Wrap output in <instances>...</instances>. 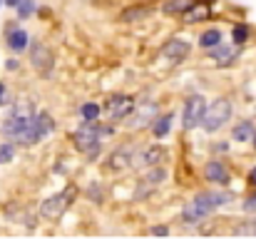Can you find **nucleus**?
Wrapping results in <instances>:
<instances>
[{"mask_svg":"<svg viewBox=\"0 0 256 239\" xmlns=\"http://www.w3.org/2000/svg\"><path fill=\"white\" fill-rule=\"evenodd\" d=\"M162 179H164V169H157L150 174V182H162Z\"/></svg>","mask_w":256,"mask_h":239,"instance_id":"26","label":"nucleus"},{"mask_svg":"<svg viewBox=\"0 0 256 239\" xmlns=\"http://www.w3.org/2000/svg\"><path fill=\"white\" fill-rule=\"evenodd\" d=\"M32 65H35V70H40V73H48V70L52 68V55H50V50H48L45 45H35V48H32Z\"/></svg>","mask_w":256,"mask_h":239,"instance_id":"5","label":"nucleus"},{"mask_svg":"<svg viewBox=\"0 0 256 239\" xmlns=\"http://www.w3.org/2000/svg\"><path fill=\"white\" fill-rule=\"evenodd\" d=\"M97 117H100V107H97L94 102L82 105V120H85V122H94Z\"/></svg>","mask_w":256,"mask_h":239,"instance_id":"20","label":"nucleus"},{"mask_svg":"<svg viewBox=\"0 0 256 239\" xmlns=\"http://www.w3.org/2000/svg\"><path fill=\"white\" fill-rule=\"evenodd\" d=\"M152 234H157V237H167V234H170V229H167V227H154V229H152Z\"/></svg>","mask_w":256,"mask_h":239,"instance_id":"28","label":"nucleus"},{"mask_svg":"<svg viewBox=\"0 0 256 239\" xmlns=\"http://www.w3.org/2000/svg\"><path fill=\"white\" fill-rule=\"evenodd\" d=\"M78 194V189L75 187H68L62 194H55V197H50V199H45V204H42V217H50V219H55V217H60L65 209H68V204L72 202V197Z\"/></svg>","mask_w":256,"mask_h":239,"instance_id":"3","label":"nucleus"},{"mask_svg":"<svg viewBox=\"0 0 256 239\" xmlns=\"http://www.w3.org/2000/svg\"><path fill=\"white\" fill-rule=\"evenodd\" d=\"M229 117H232V105H229V100H216L212 107H206L202 125H204L206 132H216V130H222V127L229 122Z\"/></svg>","mask_w":256,"mask_h":239,"instance_id":"2","label":"nucleus"},{"mask_svg":"<svg viewBox=\"0 0 256 239\" xmlns=\"http://www.w3.org/2000/svg\"><path fill=\"white\" fill-rule=\"evenodd\" d=\"M206 15H209V8H206V5H192L186 13H182L184 23H199V20H204Z\"/></svg>","mask_w":256,"mask_h":239,"instance_id":"13","label":"nucleus"},{"mask_svg":"<svg viewBox=\"0 0 256 239\" xmlns=\"http://www.w3.org/2000/svg\"><path fill=\"white\" fill-rule=\"evenodd\" d=\"M204 172H206L209 182H216V184H226L229 182V172H226V167L222 162H209Z\"/></svg>","mask_w":256,"mask_h":239,"instance_id":"7","label":"nucleus"},{"mask_svg":"<svg viewBox=\"0 0 256 239\" xmlns=\"http://www.w3.org/2000/svg\"><path fill=\"white\" fill-rule=\"evenodd\" d=\"M18 10H20V15H22V18H28V15L35 10V5H32V0H22V3L18 5Z\"/></svg>","mask_w":256,"mask_h":239,"instance_id":"23","label":"nucleus"},{"mask_svg":"<svg viewBox=\"0 0 256 239\" xmlns=\"http://www.w3.org/2000/svg\"><path fill=\"white\" fill-rule=\"evenodd\" d=\"M170 127H172V117L164 115V117H160V120L154 122V135H157V137H164V135L170 132Z\"/></svg>","mask_w":256,"mask_h":239,"instance_id":"19","label":"nucleus"},{"mask_svg":"<svg viewBox=\"0 0 256 239\" xmlns=\"http://www.w3.org/2000/svg\"><path fill=\"white\" fill-rule=\"evenodd\" d=\"M246 38H249V30H246L244 25H236V28H234V40H236V43L242 45V43H244Z\"/></svg>","mask_w":256,"mask_h":239,"instance_id":"22","label":"nucleus"},{"mask_svg":"<svg viewBox=\"0 0 256 239\" xmlns=\"http://www.w3.org/2000/svg\"><path fill=\"white\" fill-rule=\"evenodd\" d=\"M107 110H110L112 117H124V115L132 110V100H130V97H112V100L107 102Z\"/></svg>","mask_w":256,"mask_h":239,"instance_id":"8","label":"nucleus"},{"mask_svg":"<svg viewBox=\"0 0 256 239\" xmlns=\"http://www.w3.org/2000/svg\"><path fill=\"white\" fill-rule=\"evenodd\" d=\"M162 53H164V58H170V60H182V58L189 53V43H186V40H179V38H176V40H170Z\"/></svg>","mask_w":256,"mask_h":239,"instance_id":"6","label":"nucleus"},{"mask_svg":"<svg viewBox=\"0 0 256 239\" xmlns=\"http://www.w3.org/2000/svg\"><path fill=\"white\" fill-rule=\"evenodd\" d=\"M244 209H246V212H256V194H252V197H249V202L244 204Z\"/></svg>","mask_w":256,"mask_h":239,"instance_id":"27","label":"nucleus"},{"mask_svg":"<svg viewBox=\"0 0 256 239\" xmlns=\"http://www.w3.org/2000/svg\"><path fill=\"white\" fill-rule=\"evenodd\" d=\"M97 142V127H92V122H87V127H82L78 132V145L85 147V150H92Z\"/></svg>","mask_w":256,"mask_h":239,"instance_id":"9","label":"nucleus"},{"mask_svg":"<svg viewBox=\"0 0 256 239\" xmlns=\"http://www.w3.org/2000/svg\"><path fill=\"white\" fill-rule=\"evenodd\" d=\"M236 234H256V222L254 224H244V227H239Z\"/></svg>","mask_w":256,"mask_h":239,"instance_id":"25","label":"nucleus"},{"mask_svg":"<svg viewBox=\"0 0 256 239\" xmlns=\"http://www.w3.org/2000/svg\"><path fill=\"white\" fill-rule=\"evenodd\" d=\"M30 122H32L30 117H25V115H22V117H20V115H15V117H10V120L5 122V127H2V130H5L8 135H15V137H18V135H20Z\"/></svg>","mask_w":256,"mask_h":239,"instance_id":"10","label":"nucleus"},{"mask_svg":"<svg viewBox=\"0 0 256 239\" xmlns=\"http://www.w3.org/2000/svg\"><path fill=\"white\" fill-rule=\"evenodd\" d=\"M22 0H5V5H10V8H18Z\"/></svg>","mask_w":256,"mask_h":239,"instance_id":"30","label":"nucleus"},{"mask_svg":"<svg viewBox=\"0 0 256 239\" xmlns=\"http://www.w3.org/2000/svg\"><path fill=\"white\" fill-rule=\"evenodd\" d=\"M224 202H229V197H226V194H209V192H204V194H199L192 204H186V207H184L182 219H184L186 224H196V222H202L212 209H216V207H219V204H224Z\"/></svg>","mask_w":256,"mask_h":239,"instance_id":"1","label":"nucleus"},{"mask_svg":"<svg viewBox=\"0 0 256 239\" xmlns=\"http://www.w3.org/2000/svg\"><path fill=\"white\" fill-rule=\"evenodd\" d=\"M212 58L226 65V63H232V60L236 58V50H234V48H216V50L212 53Z\"/></svg>","mask_w":256,"mask_h":239,"instance_id":"18","label":"nucleus"},{"mask_svg":"<svg viewBox=\"0 0 256 239\" xmlns=\"http://www.w3.org/2000/svg\"><path fill=\"white\" fill-rule=\"evenodd\" d=\"M130 164V152L127 150H122V152H114L112 155V162H110V167L112 169H120V167H127Z\"/></svg>","mask_w":256,"mask_h":239,"instance_id":"21","label":"nucleus"},{"mask_svg":"<svg viewBox=\"0 0 256 239\" xmlns=\"http://www.w3.org/2000/svg\"><path fill=\"white\" fill-rule=\"evenodd\" d=\"M8 45H10V50L20 53V50L28 45V33H25V30H12V33L8 35Z\"/></svg>","mask_w":256,"mask_h":239,"instance_id":"14","label":"nucleus"},{"mask_svg":"<svg viewBox=\"0 0 256 239\" xmlns=\"http://www.w3.org/2000/svg\"><path fill=\"white\" fill-rule=\"evenodd\" d=\"M199 43H202V48H216V45H222V33L219 30H206V33H202Z\"/></svg>","mask_w":256,"mask_h":239,"instance_id":"15","label":"nucleus"},{"mask_svg":"<svg viewBox=\"0 0 256 239\" xmlns=\"http://www.w3.org/2000/svg\"><path fill=\"white\" fill-rule=\"evenodd\" d=\"M5 95H8V90H5V85H2V82H0V105H2V102H5Z\"/></svg>","mask_w":256,"mask_h":239,"instance_id":"29","label":"nucleus"},{"mask_svg":"<svg viewBox=\"0 0 256 239\" xmlns=\"http://www.w3.org/2000/svg\"><path fill=\"white\" fill-rule=\"evenodd\" d=\"M249 179H252V184H256V167L252 169V174H249Z\"/></svg>","mask_w":256,"mask_h":239,"instance_id":"31","label":"nucleus"},{"mask_svg":"<svg viewBox=\"0 0 256 239\" xmlns=\"http://www.w3.org/2000/svg\"><path fill=\"white\" fill-rule=\"evenodd\" d=\"M192 5H194L192 0H167V3L162 5V10H164L167 15H182V13H186Z\"/></svg>","mask_w":256,"mask_h":239,"instance_id":"12","label":"nucleus"},{"mask_svg":"<svg viewBox=\"0 0 256 239\" xmlns=\"http://www.w3.org/2000/svg\"><path fill=\"white\" fill-rule=\"evenodd\" d=\"M152 10L147 8V5H137V8H127V10H122V15H120V20L122 23H134V20H142V18H147Z\"/></svg>","mask_w":256,"mask_h":239,"instance_id":"11","label":"nucleus"},{"mask_svg":"<svg viewBox=\"0 0 256 239\" xmlns=\"http://www.w3.org/2000/svg\"><path fill=\"white\" fill-rule=\"evenodd\" d=\"M254 145H256V135H254Z\"/></svg>","mask_w":256,"mask_h":239,"instance_id":"32","label":"nucleus"},{"mask_svg":"<svg viewBox=\"0 0 256 239\" xmlns=\"http://www.w3.org/2000/svg\"><path fill=\"white\" fill-rule=\"evenodd\" d=\"M164 157H167V150H164V147H150V150L144 152V162H147V164H160Z\"/></svg>","mask_w":256,"mask_h":239,"instance_id":"17","label":"nucleus"},{"mask_svg":"<svg viewBox=\"0 0 256 239\" xmlns=\"http://www.w3.org/2000/svg\"><path fill=\"white\" fill-rule=\"evenodd\" d=\"M12 159V147L10 145H2L0 147V162H10Z\"/></svg>","mask_w":256,"mask_h":239,"instance_id":"24","label":"nucleus"},{"mask_svg":"<svg viewBox=\"0 0 256 239\" xmlns=\"http://www.w3.org/2000/svg\"><path fill=\"white\" fill-rule=\"evenodd\" d=\"M204 112H206V102H204V97H199V95L189 97L186 105H184V127H186V130L196 127V125L204 120Z\"/></svg>","mask_w":256,"mask_h":239,"instance_id":"4","label":"nucleus"},{"mask_svg":"<svg viewBox=\"0 0 256 239\" xmlns=\"http://www.w3.org/2000/svg\"><path fill=\"white\" fill-rule=\"evenodd\" d=\"M254 135L256 132H254V127H252V122H242L239 127H234V140H239V142H246Z\"/></svg>","mask_w":256,"mask_h":239,"instance_id":"16","label":"nucleus"}]
</instances>
